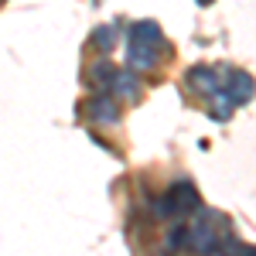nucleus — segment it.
Segmentation results:
<instances>
[{"label":"nucleus","mask_w":256,"mask_h":256,"mask_svg":"<svg viewBox=\"0 0 256 256\" xmlns=\"http://www.w3.org/2000/svg\"><path fill=\"white\" fill-rule=\"evenodd\" d=\"M218 242H222V216L212 208H202L195 226L188 229V250H195L198 256H212Z\"/></svg>","instance_id":"f257e3e1"},{"label":"nucleus","mask_w":256,"mask_h":256,"mask_svg":"<svg viewBox=\"0 0 256 256\" xmlns=\"http://www.w3.org/2000/svg\"><path fill=\"white\" fill-rule=\"evenodd\" d=\"M168 195H171V202L178 205V216H192V212H198L202 208V198H198V188L192 184V181H174L171 188H168Z\"/></svg>","instance_id":"f03ea898"},{"label":"nucleus","mask_w":256,"mask_h":256,"mask_svg":"<svg viewBox=\"0 0 256 256\" xmlns=\"http://www.w3.org/2000/svg\"><path fill=\"white\" fill-rule=\"evenodd\" d=\"M160 58V44H150V41H134L130 38V48H126V62H130V68H140V72H147V68H154Z\"/></svg>","instance_id":"7ed1b4c3"},{"label":"nucleus","mask_w":256,"mask_h":256,"mask_svg":"<svg viewBox=\"0 0 256 256\" xmlns=\"http://www.w3.org/2000/svg\"><path fill=\"white\" fill-rule=\"evenodd\" d=\"M89 116L96 120V123H116V120H120L116 96H106V92L92 96V99H89Z\"/></svg>","instance_id":"20e7f679"},{"label":"nucleus","mask_w":256,"mask_h":256,"mask_svg":"<svg viewBox=\"0 0 256 256\" xmlns=\"http://www.w3.org/2000/svg\"><path fill=\"white\" fill-rule=\"evenodd\" d=\"M256 92L253 79L246 76V72H229V99L236 102V106H242V102H250Z\"/></svg>","instance_id":"39448f33"},{"label":"nucleus","mask_w":256,"mask_h":256,"mask_svg":"<svg viewBox=\"0 0 256 256\" xmlns=\"http://www.w3.org/2000/svg\"><path fill=\"white\" fill-rule=\"evenodd\" d=\"M120 79V72L110 65V62H96L92 68H89V82L96 86L99 92H113V86H116Z\"/></svg>","instance_id":"423d86ee"},{"label":"nucleus","mask_w":256,"mask_h":256,"mask_svg":"<svg viewBox=\"0 0 256 256\" xmlns=\"http://www.w3.org/2000/svg\"><path fill=\"white\" fill-rule=\"evenodd\" d=\"M188 79H192V86H198L202 92H218V86H222V76H218L216 68H205V65H195V68L188 72Z\"/></svg>","instance_id":"0eeeda50"},{"label":"nucleus","mask_w":256,"mask_h":256,"mask_svg":"<svg viewBox=\"0 0 256 256\" xmlns=\"http://www.w3.org/2000/svg\"><path fill=\"white\" fill-rule=\"evenodd\" d=\"M130 38L134 41H150V44H160V28L154 20H140L130 28Z\"/></svg>","instance_id":"6e6552de"},{"label":"nucleus","mask_w":256,"mask_h":256,"mask_svg":"<svg viewBox=\"0 0 256 256\" xmlns=\"http://www.w3.org/2000/svg\"><path fill=\"white\" fill-rule=\"evenodd\" d=\"M113 96H120V99H137V96H140L137 76H130V72H120L116 86H113Z\"/></svg>","instance_id":"1a4fd4ad"},{"label":"nucleus","mask_w":256,"mask_h":256,"mask_svg":"<svg viewBox=\"0 0 256 256\" xmlns=\"http://www.w3.org/2000/svg\"><path fill=\"white\" fill-rule=\"evenodd\" d=\"M113 44H116V28H113V24H102V28H96V31H92V48H96V52H102V55H106Z\"/></svg>","instance_id":"9d476101"},{"label":"nucleus","mask_w":256,"mask_h":256,"mask_svg":"<svg viewBox=\"0 0 256 256\" xmlns=\"http://www.w3.org/2000/svg\"><path fill=\"white\" fill-rule=\"evenodd\" d=\"M154 216H158V218H181V216H178V205L171 202V195L154 198Z\"/></svg>","instance_id":"9b49d317"},{"label":"nucleus","mask_w":256,"mask_h":256,"mask_svg":"<svg viewBox=\"0 0 256 256\" xmlns=\"http://www.w3.org/2000/svg\"><path fill=\"white\" fill-rule=\"evenodd\" d=\"M212 256H242V246H239V239L226 236L222 242H218V250H216Z\"/></svg>","instance_id":"f8f14e48"},{"label":"nucleus","mask_w":256,"mask_h":256,"mask_svg":"<svg viewBox=\"0 0 256 256\" xmlns=\"http://www.w3.org/2000/svg\"><path fill=\"white\" fill-rule=\"evenodd\" d=\"M188 246V229L184 226H174L171 236H168V250H184Z\"/></svg>","instance_id":"ddd939ff"},{"label":"nucleus","mask_w":256,"mask_h":256,"mask_svg":"<svg viewBox=\"0 0 256 256\" xmlns=\"http://www.w3.org/2000/svg\"><path fill=\"white\" fill-rule=\"evenodd\" d=\"M242 256H256V246H250V250H242Z\"/></svg>","instance_id":"4468645a"},{"label":"nucleus","mask_w":256,"mask_h":256,"mask_svg":"<svg viewBox=\"0 0 256 256\" xmlns=\"http://www.w3.org/2000/svg\"><path fill=\"white\" fill-rule=\"evenodd\" d=\"M198 4H212V0H198Z\"/></svg>","instance_id":"2eb2a0df"}]
</instances>
